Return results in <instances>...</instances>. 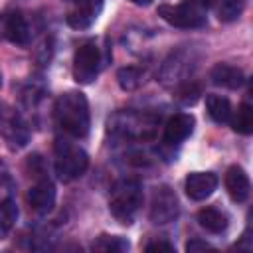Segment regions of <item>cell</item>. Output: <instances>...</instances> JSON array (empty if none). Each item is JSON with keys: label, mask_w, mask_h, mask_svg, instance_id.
Instances as JSON below:
<instances>
[{"label": "cell", "mask_w": 253, "mask_h": 253, "mask_svg": "<svg viewBox=\"0 0 253 253\" xmlns=\"http://www.w3.org/2000/svg\"><path fill=\"white\" fill-rule=\"evenodd\" d=\"M73 8L67 12L65 22L75 30H87L101 14L103 0H71Z\"/></svg>", "instance_id": "obj_11"}, {"label": "cell", "mask_w": 253, "mask_h": 253, "mask_svg": "<svg viewBox=\"0 0 253 253\" xmlns=\"http://www.w3.org/2000/svg\"><path fill=\"white\" fill-rule=\"evenodd\" d=\"M0 136L10 148H24L30 140V128L24 117L8 103H0Z\"/></svg>", "instance_id": "obj_8"}, {"label": "cell", "mask_w": 253, "mask_h": 253, "mask_svg": "<svg viewBox=\"0 0 253 253\" xmlns=\"http://www.w3.org/2000/svg\"><path fill=\"white\" fill-rule=\"evenodd\" d=\"M109 59L101 53V47L95 42H85L75 49L73 55V79L79 85H89L97 79L101 67Z\"/></svg>", "instance_id": "obj_5"}, {"label": "cell", "mask_w": 253, "mask_h": 253, "mask_svg": "<svg viewBox=\"0 0 253 253\" xmlns=\"http://www.w3.org/2000/svg\"><path fill=\"white\" fill-rule=\"evenodd\" d=\"M198 223L210 233H221L227 229V215L215 208H204L198 211Z\"/></svg>", "instance_id": "obj_18"}, {"label": "cell", "mask_w": 253, "mask_h": 253, "mask_svg": "<svg viewBox=\"0 0 253 253\" xmlns=\"http://www.w3.org/2000/svg\"><path fill=\"white\" fill-rule=\"evenodd\" d=\"M117 79H119L121 89H125V91H134V89L140 87V83L144 81V69H142V67H134V65L123 67V69H119Z\"/></svg>", "instance_id": "obj_22"}, {"label": "cell", "mask_w": 253, "mask_h": 253, "mask_svg": "<svg viewBox=\"0 0 253 253\" xmlns=\"http://www.w3.org/2000/svg\"><path fill=\"white\" fill-rule=\"evenodd\" d=\"M223 182H225V190H227V194H229V198L233 200V202H245L247 198H249V194H251V182H249V176H247V172L241 168V166H229L227 168V172H225V178H223Z\"/></svg>", "instance_id": "obj_15"}, {"label": "cell", "mask_w": 253, "mask_h": 253, "mask_svg": "<svg viewBox=\"0 0 253 253\" xmlns=\"http://www.w3.org/2000/svg\"><path fill=\"white\" fill-rule=\"evenodd\" d=\"M148 253H154V251H166V253H172L174 251V245L168 243V241H152L144 247Z\"/></svg>", "instance_id": "obj_26"}, {"label": "cell", "mask_w": 253, "mask_h": 253, "mask_svg": "<svg viewBox=\"0 0 253 253\" xmlns=\"http://www.w3.org/2000/svg\"><path fill=\"white\" fill-rule=\"evenodd\" d=\"M200 95H202V85L198 81H194V79H186V81L178 83L176 89H174V99L180 105H186V107L198 103Z\"/></svg>", "instance_id": "obj_20"}, {"label": "cell", "mask_w": 253, "mask_h": 253, "mask_svg": "<svg viewBox=\"0 0 253 253\" xmlns=\"http://www.w3.org/2000/svg\"><path fill=\"white\" fill-rule=\"evenodd\" d=\"M142 184L136 178H121L111 190L109 211L119 223L130 225L142 206Z\"/></svg>", "instance_id": "obj_3"}, {"label": "cell", "mask_w": 253, "mask_h": 253, "mask_svg": "<svg viewBox=\"0 0 253 253\" xmlns=\"http://www.w3.org/2000/svg\"><path fill=\"white\" fill-rule=\"evenodd\" d=\"M210 79L213 85L225 87V89H239L245 83L243 71L229 63H215L210 71Z\"/></svg>", "instance_id": "obj_16"}, {"label": "cell", "mask_w": 253, "mask_h": 253, "mask_svg": "<svg viewBox=\"0 0 253 253\" xmlns=\"http://www.w3.org/2000/svg\"><path fill=\"white\" fill-rule=\"evenodd\" d=\"M178 213H180V204H178L174 190L170 186H158L152 194V202L148 210L150 221L156 225H164V223L174 221Z\"/></svg>", "instance_id": "obj_9"}, {"label": "cell", "mask_w": 253, "mask_h": 253, "mask_svg": "<svg viewBox=\"0 0 253 253\" xmlns=\"http://www.w3.org/2000/svg\"><path fill=\"white\" fill-rule=\"evenodd\" d=\"M53 150H55L53 168H55V174L59 180L71 182L85 174V170L89 166V156L83 148H79L77 144H73L65 138H57L53 144Z\"/></svg>", "instance_id": "obj_4"}, {"label": "cell", "mask_w": 253, "mask_h": 253, "mask_svg": "<svg viewBox=\"0 0 253 253\" xmlns=\"http://www.w3.org/2000/svg\"><path fill=\"white\" fill-rule=\"evenodd\" d=\"M132 4H138V6H146V4H150V0H130Z\"/></svg>", "instance_id": "obj_29"}, {"label": "cell", "mask_w": 253, "mask_h": 253, "mask_svg": "<svg viewBox=\"0 0 253 253\" xmlns=\"http://www.w3.org/2000/svg\"><path fill=\"white\" fill-rule=\"evenodd\" d=\"M0 83H2V77H0Z\"/></svg>", "instance_id": "obj_30"}, {"label": "cell", "mask_w": 253, "mask_h": 253, "mask_svg": "<svg viewBox=\"0 0 253 253\" xmlns=\"http://www.w3.org/2000/svg\"><path fill=\"white\" fill-rule=\"evenodd\" d=\"M158 16L170 26L182 28V30H198L208 24L206 10L190 0L180 4H162L158 6Z\"/></svg>", "instance_id": "obj_6"}, {"label": "cell", "mask_w": 253, "mask_h": 253, "mask_svg": "<svg viewBox=\"0 0 253 253\" xmlns=\"http://www.w3.org/2000/svg\"><path fill=\"white\" fill-rule=\"evenodd\" d=\"M196 119L190 113H176L168 119L164 126V142L166 144H180L194 132Z\"/></svg>", "instance_id": "obj_14"}, {"label": "cell", "mask_w": 253, "mask_h": 253, "mask_svg": "<svg viewBox=\"0 0 253 253\" xmlns=\"http://www.w3.org/2000/svg\"><path fill=\"white\" fill-rule=\"evenodd\" d=\"M196 65H198V59H196L194 51L188 49V47H180V49L172 51V53L166 57V61H164L162 67H160L158 79H160V83L166 85V87L178 85V83L190 79V75L194 73Z\"/></svg>", "instance_id": "obj_7"}, {"label": "cell", "mask_w": 253, "mask_h": 253, "mask_svg": "<svg viewBox=\"0 0 253 253\" xmlns=\"http://www.w3.org/2000/svg\"><path fill=\"white\" fill-rule=\"evenodd\" d=\"M206 107H208V115L211 117L213 123L217 125H225L231 121V103L229 99L221 97V95H208L206 97Z\"/></svg>", "instance_id": "obj_17"}, {"label": "cell", "mask_w": 253, "mask_h": 253, "mask_svg": "<svg viewBox=\"0 0 253 253\" xmlns=\"http://www.w3.org/2000/svg\"><path fill=\"white\" fill-rule=\"evenodd\" d=\"M217 184H219V180L213 172H192L186 176L184 190H186L190 200L202 202L217 190Z\"/></svg>", "instance_id": "obj_12"}, {"label": "cell", "mask_w": 253, "mask_h": 253, "mask_svg": "<svg viewBox=\"0 0 253 253\" xmlns=\"http://www.w3.org/2000/svg\"><path fill=\"white\" fill-rule=\"evenodd\" d=\"M211 249H213V247H211L210 243L202 241V239H192V241L186 243V251H188V253H196V251H211Z\"/></svg>", "instance_id": "obj_25"}, {"label": "cell", "mask_w": 253, "mask_h": 253, "mask_svg": "<svg viewBox=\"0 0 253 253\" xmlns=\"http://www.w3.org/2000/svg\"><path fill=\"white\" fill-rule=\"evenodd\" d=\"M53 119L67 136L85 138L91 126L87 97L81 91H65L53 105Z\"/></svg>", "instance_id": "obj_1"}, {"label": "cell", "mask_w": 253, "mask_h": 253, "mask_svg": "<svg viewBox=\"0 0 253 253\" xmlns=\"http://www.w3.org/2000/svg\"><path fill=\"white\" fill-rule=\"evenodd\" d=\"M4 186H10V172H8L6 164L0 160V188H4Z\"/></svg>", "instance_id": "obj_27"}, {"label": "cell", "mask_w": 253, "mask_h": 253, "mask_svg": "<svg viewBox=\"0 0 253 253\" xmlns=\"http://www.w3.org/2000/svg\"><path fill=\"white\" fill-rule=\"evenodd\" d=\"M18 221V206L12 198L0 202V239H6Z\"/></svg>", "instance_id": "obj_19"}, {"label": "cell", "mask_w": 253, "mask_h": 253, "mask_svg": "<svg viewBox=\"0 0 253 253\" xmlns=\"http://www.w3.org/2000/svg\"><path fill=\"white\" fill-rule=\"evenodd\" d=\"M0 36L16 45H28L32 40V28L20 12L0 14Z\"/></svg>", "instance_id": "obj_10"}, {"label": "cell", "mask_w": 253, "mask_h": 253, "mask_svg": "<svg viewBox=\"0 0 253 253\" xmlns=\"http://www.w3.org/2000/svg\"><path fill=\"white\" fill-rule=\"evenodd\" d=\"M245 10V0H221L219 8H217V18L219 22H235Z\"/></svg>", "instance_id": "obj_24"}, {"label": "cell", "mask_w": 253, "mask_h": 253, "mask_svg": "<svg viewBox=\"0 0 253 253\" xmlns=\"http://www.w3.org/2000/svg\"><path fill=\"white\" fill-rule=\"evenodd\" d=\"M190 2H194V4H198V6H202L204 10H208V8H211L217 0H190Z\"/></svg>", "instance_id": "obj_28"}, {"label": "cell", "mask_w": 253, "mask_h": 253, "mask_svg": "<svg viewBox=\"0 0 253 253\" xmlns=\"http://www.w3.org/2000/svg\"><path fill=\"white\" fill-rule=\"evenodd\" d=\"M30 208L38 213H47L55 206V186L49 178H40L36 184L30 186L26 196Z\"/></svg>", "instance_id": "obj_13"}, {"label": "cell", "mask_w": 253, "mask_h": 253, "mask_svg": "<svg viewBox=\"0 0 253 253\" xmlns=\"http://www.w3.org/2000/svg\"><path fill=\"white\" fill-rule=\"evenodd\" d=\"M158 123H160V117H156L152 113L119 111L109 119L107 126H109V132L115 136L144 142V140L154 138Z\"/></svg>", "instance_id": "obj_2"}, {"label": "cell", "mask_w": 253, "mask_h": 253, "mask_svg": "<svg viewBox=\"0 0 253 253\" xmlns=\"http://www.w3.org/2000/svg\"><path fill=\"white\" fill-rule=\"evenodd\" d=\"M231 126L235 132L239 134H251L253 132V109L249 103H241L235 111V115H231Z\"/></svg>", "instance_id": "obj_21"}, {"label": "cell", "mask_w": 253, "mask_h": 253, "mask_svg": "<svg viewBox=\"0 0 253 253\" xmlns=\"http://www.w3.org/2000/svg\"><path fill=\"white\" fill-rule=\"evenodd\" d=\"M128 247L130 243L121 235H99L91 245L93 251H113V253L128 251Z\"/></svg>", "instance_id": "obj_23"}]
</instances>
